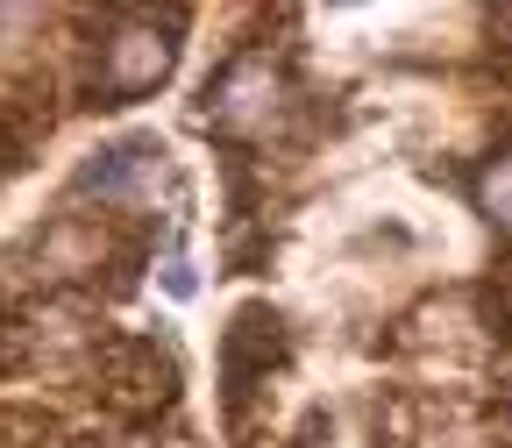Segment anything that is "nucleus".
Returning a JSON list of instances; mask_svg holds the SVG:
<instances>
[{
	"label": "nucleus",
	"instance_id": "obj_1",
	"mask_svg": "<svg viewBox=\"0 0 512 448\" xmlns=\"http://www.w3.org/2000/svg\"><path fill=\"white\" fill-rule=\"evenodd\" d=\"M93 392L114 420H157L178 406V356L157 335H100Z\"/></svg>",
	"mask_w": 512,
	"mask_h": 448
},
{
	"label": "nucleus",
	"instance_id": "obj_2",
	"mask_svg": "<svg viewBox=\"0 0 512 448\" xmlns=\"http://www.w3.org/2000/svg\"><path fill=\"white\" fill-rule=\"evenodd\" d=\"M171 64H178L171 29L128 15V22H114V29L100 36V57H93V100H100V107H128V100L157 93V86L171 79Z\"/></svg>",
	"mask_w": 512,
	"mask_h": 448
},
{
	"label": "nucleus",
	"instance_id": "obj_3",
	"mask_svg": "<svg viewBox=\"0 0 512 448\" xmlns=\"http://www.w3.org/2000/svg\"><path fill=\"white\" fill-rule=\"evenodd\" d=\"M285 356H292L285 313L264 306V299L235 306V313H228V328H221V384H228V413H242V399H249Z\"/></svg>",
	"mask_w": 512,
	"mask_h": 448
},
{
	"label": "nucleus",
	"instance_id": "obj_4",
	"mask_svg": "<svg viewBox=\"0 0 512 448\" xmlns=\"http://www.w3.org/2000/svg\"><path fill=\"white\" fill-rule=\"evenodd\" d=\"M285 114V79L271 57H228L221 79H207V128L221 136H264V128Z\"/></svg>",
	"mask_w": 512,
	"mask_h": 448
},
{
	"label": "nucleus",
	"instance_id": "obj_5",
	"mask_svg": "<svg viewBox=\"0 0 512 448\" xmlns=\"http://www.w3.org/2000/svg\"><path fill=\"white\" fill-rule=\"evenodd\" d=\"M157 185H171V164H164L157 136H121V143L93 150L72 178L79 200H114V207H150Z\"/></svg>",
	"mask_w": 512,
	"mask_h": 448
},
{
	"label": "nucleus",
	"instance_id": "obj_6",
	"mask_svg": "<svg viewBox=\"0 0 512 448\" xmlns=\"http://www.w3.org/2000/svg\"><path fill=\"white\" fill-rule=\"evenodd\" d=\"M43 136H50V107H36V93H8V100H0V178H15Z\"/></svg>",
	"mask_w": 512,
	"mask_h": 448
},
{
	"label": "nucleus",
	"instance_id": "obj_7",
	"mask_svg": "<svg viewBox=\"0 0 512 448\" xmlns=\"http://www.w3.org/2000/svg\"><path fill=\"white\" fill-rule=\"evenodd\" d=\"M477 207L512 235V150H498V157L477 171Z\"/></svg>",
	"mask_w": 512,
	"mask_h": 448
},
{
	"label": "nucleus",
	"instance_id": "obj_8",
	"mask_svg": "<svg viewBox=\"0 0 512 448\" xmlns=\"http://www.w3.org/2000/svg\"><path fill=\"white\" fill-rule=\"evenodd\" d=\"M164 285L178 292V299H192V264H185V256L171 249V264H164Z\"/></svg>",
	"mask_w": 512,
	"mask_h": 448
}]
</instances>
